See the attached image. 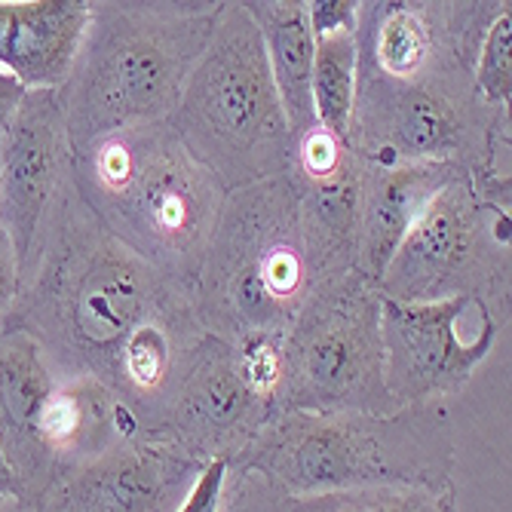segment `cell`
Masks as SVG:
<instances>
[{"mask_svg": "<svg viewBox=\"0 0 512 512\" xmlns=\"http://www.w3.org/2000/svg\"><path fill=\"white\" fill-rule=\"evenodd\" d=\"M4 319L40 344L59 378L102 381L145 433L163 427L184 365L206 335L197 289L108 234L68 175Z\"/></svg>", "mask_w": 512, "mask_h": 512, "instance_id": "cell-1", "label": "cell"}, {"mask_svg": "<svg viewBox=\"0 0 512 512\" xmlns=\"http://www.w3.org/2000/svg\"><path fill=\"white\" fill-rule=\"evenodd\" d=\"M68 178L108 234L197 289L227 191L169 120L96 138L71 154Z\"/></svg>", "mask_w": 512, "mask_h": 512, "instance_id": "cell-2", "label": "cell"}, {"mask_svg": "<svg viewBox=\"0 0 512 512\" xmlns=\"http://www.w3.org/2000/svg\"><path fill=\"white\" fill-rule=\"evenodd\" d=\"M454 436L442 402L387 414H276L227 473H255L286 497L353 488L454 485Z\"/></svg>", "mask_w": 512, "mask_h": 512, "instance_id": "cell-3", "label": "cell"}, {"mask_svg": "<svg viewBox=\"0 0 512 512\" xmlns=\"http://www.w3.org/2000/svg\"><path fill=\"white\" fill-rule=\"evenodd\" d=\"M92 19L62 86L71 154L96 138L172 120L221 4H89Z\"/></svg>", "mask_w": 512, "mask_h": 512, "instance_id": "cell-4", "label": "cell"}, {"mask_svg": "<svg viewBox=\"0 0 512 512\" xmlns=\"http://www.w3.org/2000/svg\"><path fill=\"white\" fill-rule=\"evenodd\" d=\"M316 289L289 175L227 194L197 276V316L227 344L283 341Z\"/></svg>", "mask_w": 512, "mask_h": 512, "instance_id": "cell-5", "label": "cell"}, {"mask_svg": "<svg viewBox=\"0 0 512 512\" xmlns=\"http://www.w3.org/2000/svg\"><path fill=\"white\" fill-rule=\"evenodd\" d=\"M169 123L227 194L286 175L292 132L261 31L243 0H221L212 37Z\"/></svg>", "mask_w": 512, "mask_h": 512, "instance_id": "cell-6", "label": "cell"}, {"mask_svg": "<svg viewBox=\"0 0 512 512\" xmlns=\"http://www.w3.org/2000/svg\"><path fill=\"white\" fill-rule=\"evenodd\" d=\"M473 65L390 83L356 77L347 148L381 166L457 163L473 178L503 175L509 151V108L482 102Z\"/></svg>", "mask_w": 512, "mask_h": 512, "instance_id": "cell-7", "label": "cell"}, {"mask_svg": "<svg viewBox=\"0 0 512 512\" xmlns=\"http://www.w3.org/2000/svg\"><path fill=\"white\" fill-rule=\"evenodd\" d=\"M276 414H387L381 292L356 270L319 283L279 344Z\"/></svg>", "mask_w": 512, "mask_h": 512, "instance_id": "cell-8", "label": "cell"}, {"mask_svg": "<svg viewBox=\"0 0 512 512\" xmlns=\"http://www.w3.org/2000/svg\"><path fill=\"white\" fill-rule=\"evenodd\" d=\"M509 249L512 209L479 197L470 169H463L417 215L381 273L378 292L399 304L476 298L500 322L509 319Z\"/></svg>", "mask_w": 512, "mask_h": 512, "instance_id": "cell-9", "label": "cell"}, {"mask_svg": "<svg viewBox=\"0 0 512 512\" xmlns=\"http://www.w3.org/2000/svg\"><path fill=\"white\" fill-rule=\"evenodd\" d=\"M476 298H448L430 304H399L381 298L384 381L396 408L442 402L467 387L488 359L500 322L485 307L476 329L470 313Z\"/></svg>", "mask_w": 512, "mask_h": 512, "instance_id": "cell-10", "label": "cell"}, {"mask_svg": "<svg viewBox=\"0 0 512 512\" xmlns=\"http://www.w3.org/2000/svg\"><path fill=\"white\" fill-rule=\"evenodd\" d=\"M270 417V399L249 384L237 347L203 335L157 436L200 463L224 460L230 470L249 454Z\"/></svg>", "mask_w": 512, "mask_h": 512, "instance_id": "cell-11", "label": "cell"}, {"mask_svg": "<svg viewBox=\"0 0 512 512\" xmlns=\"http://www.w3.org/2000/svg\"><path fill=\"white\" fill-rule=\"evenodd\" d=\"M206 463L142 433L62 476L22 512H175Z\"/></svg>", "mask_w": 512, "mask_h": 512, "instance_id": "cell-12", "label": "cell"}, {"mask_svg": "<svg viewBox=\"0 0 512 512\" xmlns=\"http://www.w3.org/2000/svg\"><path fill=\"white\" fill-rule=\"evenodd\" d=\"M68 163L62 89H28L0 138V230L16 252L19 273L68 175Z\"/></svg>", "mask_w": 512, "mask_h": 512, "instance_id": "cell-13", "label": "cell"}, {"mask_svg": "<svg viewBox=\"0 0 512 512\" xmlns=\"http://www.w3.org/2000/svg\"><path fill=\"white\" fill-rule=\"evenodd\" d=\"M286 175L298 197L313 283L356 270L362 157L329 129L313 126L292 142Z\"/></svg>", "mask_w": 512, "mask_h": 512, "instance_id": "cell-14", "label": "cell"}, {"mask_svg": "<svg viewBox=\"0 0 512 512\" xmlns=\"http://www.w3.org/2000/svg\"><path fill=\"white\" fill-rule=\"evenodd\" d=\"M56 381L59 375L40 344L0 319V454L16 479L19 512L50 491L37 451V417Z\"/></svg>", "mask_w": 512, "mask_h": 512, "instance_id": "cell-15", "label": "cell"}, {"mask_svg": "<svg viewBox=\"0 0 512 512\" xmlns=\"http://www.w3.org/2000/svg\"><path fill=\"white\" fill-rule=\"evenodd\" d=\"M467 166L457 163H402L381 166L362 160L356 273L378 286L399 243L433 200V194Z\"/></svg>", "mask_w": 512, "mask_h": 512, "instance_id": "cell-16", "label": "cell"}, {"mask_svg": "<svg viewBox=\"0 0 512 512\" xmlns=\"http://www.w3.org/2000/svg\"><path fill=\"white\" fill-rule=\"evenodd\" d=\"M92 7L86 0L10 4L0 31V65L25 89H62L71 77Z\"/></svg>", "mask_w": 512, "mask_h": 512, "instance_id": "cell-17", "label": "cell"}, {"mask_svg": "<svg viewBox=\"0 0 512 512\" xmlns=\"http://www.w3.org/2000/svg\"><path fill=\"white\" fill-rule=\"evenodd\" d=\"M243 7L261 31L270 77L295 142L301 132L319 126L313 108L316 37L310 31L307 7L304 0H243Z\"/></svg>", "mask_w": 512, "mask_h": 512, "instance_id": "cell-18", "label": "cell"}, {"mask_svg": "<svg viewBox=\"0 0 512 512\" xmlns=\"http://www.w3.org/2000/svg\"><path fill=\"white\" fill-rule=\"evenodd\" d=\"M356 92V40L353 31L316 37L313 50V108L316 123L347 142Z\"/></svg>", "mask_w": 512, "mask_h": 512, "instance_id": "cell-19", "label": "cell"}, {"mask_svg": "<svg viewBox=\"0 0 512 512\" xmlns=\"http://www.w3.org/2000/svg\"><path fill=\"white\" fill-rule=\"evenodd\" d=\"M289 512H457V491L442 488H353L286 497Z\"/></svg>", "mask_w": 512, "mask_h": 512, "instance_id": "cell-20", "label": "cell"}, {"mask_svg": "<svg viewBox=\"0 0 512 512\" xmlns=\"http://www.w3.org/2000/svg\"><path fill=\"white\" fill-rule=\"evenodd\" d=\"M473 80L485 105L509 108L512 102V10L500 13L485 31Z\"/></svg>", "mask_w": 512, "mask_h": 512, "instance_id": "cell-21", "label": "cell"}, {"mask_svg": "<svg viewBox=\"0 0 512 512\" xmlns=\"http://www.w3.org/2000/svg\"><path fill=\"white\" fill-rule=\"evenodd\" d=\"M221 512H289L286 494L270 488L255 473H227Z\"/></svg>", "mask_w": 512, "mask_h": 512, "instance_id": "cell-22", "label": "cell"}, {"mask_svg": "<svg viewBox=\"0 0 512 512\" xmlns=\"http://www.w3.org/2000/svg\"><path fill=\"white\" fill-rule=\"evenodd\" d=\"M224 488H227V463L209 460L206 467L197 473L191 491L184 494V500L178 503L175 512H221Z\"/></svg>", "mask_w": 512, "mask_h": 512, "instance_id": "cell-23", "label": "cell"}, {"mask_svg": "<svg viewBox=\"0 0 512 512\" xmlns=\"http://www.w3.org/2000/svg\"><path fill=\"white\" fill-rule=\"evenodd\" d=\"M304 7H307L313 37L356 28V10H359L356 0H310V4H304Z\"/></svg>", "mask_w": 512, "mask_h": 512, "instance_id": "cell-24", "label": "cell"}, {"mask_svg": "<svg viewBox=\"0 0 512 512\" xmlns=\"http://www.w3.org/2000/svg\"><path fill=\"white\" fill-rule=\"evenodd\" d=\"M16 298H19V264L7 234L0 230V319L13 310Z\"/></svg>", "mask_w": 512, "mask_h": 512, "instance_id": "cell-25", "label": "cell"}, {"mask_svg": "<svg viewBox=\"0 0 512 512\" xmlns=\"http://www.w3.org/2000/svg\"><path fill=\"white\" fill-rule=\"evenodd\" d=\"M25 92H28V89H25L10 71L0 68V138H4L7 126H10V120H13V114H16V108L22 105Z\"/></svg>", "mask_w": 512, "mask_h": 512, "instance_id": "cell-26", "label": "cell"}, {"mask_svg": "<svg viewBox=\"0 0 512 512\" xmlns=\"http://www.w3.org/2000/svg\"><path fill=\"white\" fill-rule=\"evenodd\" d=\"M7 500H16V479L7 467L4 454H0V506H4Z\"/></svg>", "mask_w": 512, "mask_h": 512, "instance_id": "cell-27", "label": "cell"}]
</instances>
